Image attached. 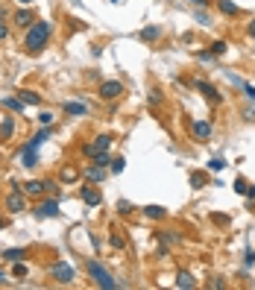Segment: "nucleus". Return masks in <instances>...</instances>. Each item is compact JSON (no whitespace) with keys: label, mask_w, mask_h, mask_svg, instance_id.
I'll use <instances>...</instances> for the list:
<instances>
[{"label":"nucleus","mask_w":255,"mask_h":290,"mask_svg":"<svg viewBox=\"0 0 255 290\" xmlns=\"http://www.w3.org/2000/svg\"><path fill=\"white\" fill-rule=\"evenodd\" d=\"M47 41H50V24H47V21L33 24V27L27 30V35H24V47H27V53H33V56L44 50Z\"/></svg>","instance_id":"obj_1"},{"label":"nucleus","mask_w":255,"mask_h":290,"mask_svg":"<svg viewBox=\"0 0 255 290\" xmlns=\"http://www.w3.org/2000/svg\"><path fill=\"white\" fill-rule=\"evenodd\" d=\"M85 270H88V275L94 278V284H97V287H103V290H118L120 287V281H118V278H112V273L103 267L100 261H88V264H85Z\"/></svg>","instance_id":"obj_2"},{"label":"nucleus","mask_w":255,"mask_h":290,"mask_svg":"<svg viewBox=\"0 0 255 290\" xmlns=\"http://www.w3.org/2000/svg\"><path fill=\"white\" fill-rule=\"evenodd\" d=\"M50 278L53 281H59V284H70V281L76 278V270H73L70 264H65V261H59V264H53L50 267Z\"/></svg>","instance_id":"obj_3"},{"label":"nucleus","mask_w":255,"mask_h":290,"mask_svg":"<svg viewBox=\"0 0 255 290\" xmlns=\"http://www.w3.org/2000/svg\"><path fill=\"white\" fill-rule=\"evenodd\" d=\"M109 147H112V135H97L91 144L82 147V153L88 155V158H94V155H100V153H109Z\"/></svg>","instance_id":"obj_4"},{"label":"nucleus","mask_w":255,"mask_h":290,"mask_svg":"<svg viewBox=\"0 0 255 290\" xmlns=\"http://www.w3.org/2000/svg\"><path fill=\"white\" fill-rule=\"evenodd\" d=\"M24 208H27V194L21 188H12V194L6 197V211L9 214H21Z\"/></svg>","instance_id":"obj_5"},{"label":"nucleus","mask_w":255,"mask_h":290,"mask_svg":"<svg viewBox=\"0 0 255 290\" xmlns=\"http://www.w3.org/2000/svg\"><path fill=\"white\" fill-rule=\"evenodd\" d=\"M97 94H100L103 100H118L120 94H123V82H118V79H106Z\"/></svg>","instance_id":"obj_6"},{"label":"nucleus","mask_w":255,"mask_h":290,"mask_svg":"<svg viewBox=\"0 0 255 290\" xmlns=\"http://www.w3.org/2000/svg\"><path fill=\"white\" fill-rule=\"evenodd\" d=\"M194 88H197V91H200L203 97H208V100L214 103V106H217V103H223L220 91H217V88L211 85V82H205V79H194Z\"/></svg>","instance_id":"obj_7"},{"label":"nucleus","mask_w":255,"mask_h":290,"mask_svg":"<svg viewBox=\"0 0 255 290\" xmlns=\"http://www.w3.org/2000/svg\"><path fill=\"white\" fill-rule=\"evenodd\" d=\"M35 217L44 220V217H59V203L56 200H41L35 205Z\"/></svg>","instance_id":"obj_8"},{"label":"nucleus","mask_w":255,"mask_h":290,"mask_svg":"<svg viewBox=\"0 0 255 290\" xmlns=\"http://www.w3.org/2000/svg\"><path fill=\"white\" fill-rule=\"evenodd\" d=\"M79 200H82L88 208H97V205L103 203V197H100V190L94 188V185H82L79 188Z\"/></svg>","instance_id":"obj_9"},{"label":"nucleus","mask_w":255,"mask_h":290,"mask_svg":"<svg viewBox=\"0 0 255 290\" xmlns=\"http://www.w3.org/2000/svg\"><path fill=\"white\" fill-rule=\"evenodd\" d=\"M191 135H194V141H200V144L208 141V138H211V123H208V120H194V123H191Z\"/></svg>","instance_id":"obj_10"},{"label":"nucleus","mask_w":255,"mask_h":290,"mask_svg":"<svg viewBox=\"0 0 255 290\" xmlns=\"http://www.w3.org/2000/svg\"><path fill=\"white\" fill-rule=\"evenodd\" d=\"M12 21H15L18 30H30V27H33V21H35V15L30 12V9H18L15 15H12Z\"/></svg>","instance_id":"obj_11"},{"label":"nucleus","mask_w":255,"mask_h":290,"mask_svg":"<svg viewBox=\"0 0 255 290\" xmlns=\"http://www.w3.org/2000/svg\"><path fill=\"white\" fill-rule=\"evenodd\" d=\"M161 33H164V30L153 24V27H144V30L138 33V38H141L144 44H155V41H161Z\"/></svg>","instance_id":"obj_12"},{"label":"nucleus","mask_w":255,"mask_h":290,"mask_svg":"<svg viewBox=\"0 0 255 290\" xmlns=\"http://www.w3.org/2000/svg\"><path fill=\"white\" fill-rule=\"evenodd\" d=\"M15 94H18V100H24L27 106H38L41 103V94H35L33 88H18Z\"/></svg>","instance_id":"obj_13"},{"label":"nucleus","mask_w":255,"mask_h":290,"mask_svg":"<svg viewBox=\"0 0 255 290\" xmlns=\"http://www.w3.org/2000/svg\"><path fill=\"white\" fill-rule=\"evenodd\" d=\"M176 287H188V290H194V287H197V278L188 273V270H179V273H176Z\"/></svg>","instance_id":"obj_14"},{"label":"nucleus","mask_w":255,"mask_h":290,"mask_svg":"<svg viewBox=\"0 0 255 290\" xmlns=\"http://www.w3.org/2000/svg\"><path fill=\"white\" fill-rule=\"evenodd\" d=\"M12 135H15V118H3V123H0V141L6 144Z\"/></svg>","instance_id":"obj_15"},{"label":"nucleus","mask_w":255,"mask_h":290,"mask_svg":"<svg viewBox=\"0 0 255 290\" xmlns=\"http://www.w3.org/2000/svg\"><path fill=\"white\" fill-rule=\"evenodd\" d=\"M85 179H88V182H94V185H97V182H103V179H106V167H100V164H91V167L85 170Z\"/></svg>","instance_id":"obj_16"},{"label":"nucleus","mask_w":255,"mask_h":290,"mask_svg":"<svg viewBox=\"0 0 255 290\" xmlns=\"http://www.w3.org/2000/svg\"><path fill=\"white\" fill-rule=\"evenodd\" d=\"M76 179H79V170H76V167H62V170H59V182H62V185H73Z\"/></svg>","instance_id":"obj_17"},{"label":"nucleus","mask_w":255,"mask_h":290,"mask_svg":"<svg viewBox=\"0 0 255 290\" xmlns=\"http://www.w3.org/2000/svg\"><path fill=\"white\" fill-rule=\"evenodd\" d=\"M144 214H147L150 220H164V217H167V208H164V205H147Z\"/></svg>","instance_id":"obj_18"},{"label":"nucleus","mask_w":255,"mask_h":290,"mask_svg":"<svg viewBox=\"0 0 255 290\" xmlns=\"http://www.w3.org/2000/svg\"><path fill=\"white\" fill-rule=\"evenodd\" d=\"M62 109H65V115H70V118H82V115H88V109H85L82 103H65Z\"/></svg>","instance_id":"obj_19"},{"label":"nucleus","mask_w":255,"mask_h":290,"mask_svg":"<svg viewBox=\"0 0 255 290\" xmlns=\"http://www.w3.org/2000/svg\"><path fill=\"white\" fill-rule=\"evenodd\" d=\"M217 9H220L223 15H229V18H235V15H240L238 3H232V0H217Z\"/></svg>","instance_id":"obj_20"},{"label":"nucleus","mask_w":255,"mask_h":290,"mask_svg":"<svg viewBox=\"0 0 255 290\" xmlns=\"http://www.w3.org/2000/svg\"><path fill=\"white\" fill-rule=\"evenodd\" d=\"M21 161H24V167H35V164H38V155H35L33 147H24V150H21Z\"/></svg>","instance_id":"obj_21"},{"label":"nucleus","mask_w":255,"mask_h":290,"mask_svg":"<svg viewBox=\"0 0 255 290\" xmlns=\"http://www.w3.org/2000/svg\"><path fill=\"white\" fill-rule=\"evenodd\" d=\"M3 106L12 109V112H18V115H24V106H27V103L18 100V94H15V97H3Z\"/></svg>","instance_id":"obj_22"},{"label":"nucleus","mask_w":255,"mask_h":290,"mask_svg":"<svg viewBox=\"0 0 255 290\" xmlns=\"http://www.w3.org/2000/svg\"><path fill=\"white\" fill-rule=\"evenodd\" d=\"M47 138H50V129H38V132L33 135V141H30L27 147H33V150H38V147H41V144H44Z\"/></svg>","instance_id":"obj_23"},{"label":"nucleus","mask_w":255,"mask_h":290,"mask_svg":"<svg viewBox=\"0 0 255 290\" xmlns=\"http://www.w3.org/2000/svg\"><path fill=\"white\" fill-rule=\"evenodd\" d=\"M191 185H194V188H205V185H208V173H203V170L191 173Z\"/></svg>","instance_id":"obj_24"},{"label":"nucleus","mask_w":255,"mask_h":290,"mask_svg":"<svg viewBox=\"0 0 255 290\" xmlns=\"http://www.w3.org/2000/svg\"><path fill=\"white\" fill-rule=\"evenodd\" d=\"M24 258H27L24 249H6V252H3V261H12V264H15V261H24Z\"/></svg>","instance_id":"obj_25"},{"label":"nucleus","mask_w":255,"mask_h":290,"mask_svg":"<svg viewBox=\"0 0 255 290\" xmlns=\"http://www.w3.org/2000/svg\"><path fill=\"white\" fill-rule=\"evenodd\" d=\"M109 243H112L115 249H123V235H120L118 229H112V235H109Z\"/></svg>","instance_id":"obj_26"},{"label":"nucleus","mask_w":255,"mask_h":290,"mask_svg":"<svg viewBox=\"0 0 255 290\" xmlns=\"http://www.w3.org/2000/svg\"><path fill=\"white\" fill-rule=\"evenodd\" d=\"M194 18H197V21H200L203 27H211V15H208L205 9H197V12H194Z\"/></svg>","instance_id":"obj_27"},{"label":"nucleus","mask_w":255,"mask_h":290,"mask_svg":"<svg viewBox=\"0 0 255 290\" xmlns=\"http://www.w3.org/2000/svg\"><path fill=\"white\" fill-rule=\"evenodd\" d=\"M197 62H203V65H214V53H211V50L197 53Z\"/></svg>","instance_id":"obj_28"},{"label":"nucleus","mask_w":255,"mask_h":290,"mask_svg":"<svg viewBox=\"0 0 255 290\" xmlns=\"http://www.w3.org/2000/svg\"><path fill=\"white\" fill-rule=\"evenodd\" d=\"M91 164H100V167H109V164H112V158H109V153H100V155H94V158H91Z\"/></svg>","instance_id":"obj_29"},{"label":"nucleus","mask_w":255,"mask_h":290,"mask_svg":"<svg viewBox=\"0 0 255 290\" xmlns=\"http://www.w3.org/2000/svg\"><path fill=\"white\" fill-rule=\"evenodd\" d=\"M211 53H214V56H223V53H226V41H223V38L211 41Z\"/></svg>","instance_id":"obj_30"},{"label":"nucleus","mask_w":255,"mask_h":290,"mask_svg":"<svg viewBox=\"0 0 255 290\" xmlns=\"http://www.w3.org/2000/svg\"><path fill=\"white\" fill-rule=\"evenodd\" d=\"M158 235L167 240V243H182V235H176V232H158Z\"/></svg>","instance_id":"obj_31"},{"label":"nucleus","mask_w":255,"mask_h":290,"mask_svg":"<svg viewBox=\"0 0 255 290\" xmlns=\"http://www.w3.org/2000/svg\"><path fill=\"white\" fill-rule=\"evenodd\" d=\"M12 275H15V278H27V267H24L21 261H15V267H12Z\"/></svg>","instance_id":"obj_32"},{"label":"nucleus","mask_w":255,"mask_h":290,"mask_svg":"<svg viewBox=\"0 0 255 290\" xmlns=\"http://www.w3.org/2000/svg\"><path fill=\"white\" fill-rule=\"evenodd\" d=\"M38 123H41V126H50V123H53V112H41V115H38Z\"/></svg>","instance_id":"obj_33"},{"label":"nucleus","mask_w":255,"mask_h":290,"mask_svg":"<svg viewBox=\"0 0 255 290\" xmlns=\"http://www.w3.org/2000/svg\"><path fill=\"white\" fill-rule=\"evenodd\" d=\"M161 103V91L158 88H150V106H158Z\"/></svg>","instance_id":"obj_34"},{"label":"nucleus","mask_w":255,"mask_h":290,"mask_svg":"<svg viewBox=\"0 0 255 290\" xmlns=\"http://www.w3.org/2000/svg\"><path fill=\"white\" fill-rule=\"evenodd\" d=\"M208 167H211V170H223V167H226V161H223V158H211V161H208Z\"/></svg>","instance_id":"obj_35"},{"label":"nucleus","mask_w":255,"mask_h":290,"mask_svg":"<svg viewBox=\"0 0 255 290\" xmlns=\"http://www.w3.org/2000/svg\"><path fill=\"white\" fill-rule=\"evenodd\" d=\"M208 287H217V290H223V287H226V281H223L220 275H214V278L208 281Z\"/></svg>","instance_id":"obj_36"},{"label":"nucleus","mask_w":255,"mask_h":290,"mask_svg":"<svg viewBox=\"0 0 255 290\" xmlns=\"http://www.w3.org/2000/svg\"><path fill=\"white\" fill-rule=\"evenodd\" d=\"M109 167H112V173H115V176H118V173L123 170V158H115V161H112V164H109Z\"/></svg>","instance_id":"obj_37"},{"label":"nucleus","mask_w":255,"mask_h":290,"mask_svg":"<svg viewBox=\"0 0 255 290\" xmlns=\"http://www.w3.org/2000/svg\"><path fill=\"white\" fill-rule=\"evenodd\" d=\"M232 185H235V190H238V194H246V188H249V185H246V182H243V179H235V182H232Z\"/></svg>","instance_id":"obj_38"},{"label":"nucleus","mask_w":255,"mask_h":290,"mask_svg":"<svg viewBox=\"0 0 255 290\" xmlns=\"http://www.w3.org/2000/svg\"><path fill=\"white\" fill-rule=\"evenodd\" d=\"M243 264H246V267H252V264H255V249H246V255H243Z\"/></svg>","instance_id":"obj_39"},{"label":"nucleus","mask_w":255,"mask_h":290,"mask_svg":"<svg viewBox=\"0 0 255 290\" xmlns=\"http://www.w3.org/2000/svg\"><path fill=\"white\" fill-rule=\"evenodd\" d=\"M118 211L126 217V214H132V205H129V203H118Z\"/></svg>","instance_id":"obj_40"},{"label":"nucleus","mask_w":255,"mask_h":290,"mask_svg":"<svg viewBox=\"0 0 255 290\" xmlns=\"http://www.w3.org/2000/svg\"><path fill=\"white\" fill-rule=\"evenodd\" d=\"M211 220L217 223V226H226V223H229V217H226V214H211Z\"/></svg>","instance_id":"obj_41"},{"label":"nucleus","mask_w":255,"mask_h":290,"mask_svg":"<svg viewBox=\"0 0 255 290\" xmlns=\"http://www.w3.org/2000/svg\"><path fill=\"white\" fill-rule=\"evenodd\" d=\"M240 91H246V97H249V100H255V88H252V85H246V82H243V85H240Z\"/></svg>","instance_id":"obj_42"},{"label":"nucleus","mask_w":255,"mask_h":290,"mask_svg":"<svg viewBox=\"0 0 255 290\" xmlns=\"http://www.w3.org/2000/svg\"><path fill=\"white\" fill-rule=\"evenodd\" d=\"M6 35H9V27H6V24H3V21H0V41H3V38H6Z\"/></svg>","instance_id":"obj_43"},{"label":"nucleus","mask_w":255,"mask_h":290,"mask_svg":"<svg viewBox=\"0 0 255 290\" xmlns=\"http://www.w3.org/2000/svg\"><path fill=\"white\" fill-rule=\"evenodd\" d=\"M246 35H249V38H255V18L249 21V27H246Z\"/></svg>","instance_id":"obj_44"},{"label":"nucleus","mask_w":255,"mask_h":290,"mask_svg":"<svg viewBox=\"0 0 255 290\" xmlns=\"http://www.w3.org/2000/svg\"><path fill=\"white\" fill-rule=\"evenodd\" d=\"M246 197H249V200H255V185H252V188H246Z\"/></svg>","instance_id":"obj_45"},{"label":"nucleus","mask_w":255,"mask_h":290,"mask_svg":"<svg viewBox=\"0 0 255 290\" xmlns=\"http://www.w3.org/2000/svg\"><path fill=\"white\" fill-rule=\"evenodd\" d=\"M0 229H6V217H0Z\"/></svg>","instance_id":"obj_46"},{"label":"nucleus","mask_w":255,"mask_h":290,"mask_svg":"<svg viewBox=\"0 0 255 290\" xmlns=\"http://www.w3.org/2000/svg\"><path fill=\"white\" fill-rule=\"evenodd\" d=\"M18 3H24V6H27V3H33V0H18Z\"/></svg>","instance_id":"obj_47"},{"label":"nucleus","mask_w":255,"mask_h":290,"mask_svg":"<svg viewBox=\"0 0 255 290\" xmlns=\"http://www.w3.org/2000/svg\"><path fill=\"white\" fill-rule=\"evenodd\" d=\"M0 281H3V273H0Z\"/></svg>","instance_id":"obj_48"}]
</instances>
